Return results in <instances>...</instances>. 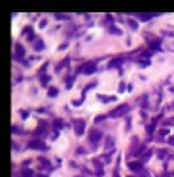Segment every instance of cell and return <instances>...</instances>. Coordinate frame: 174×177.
<instances>
[{
  "mask_svg": "<svg viewBox=\"0 0 174 177\" xmlns=\"http://www.w3.org/2000/svg\"><path fill=\"white\" fill-rule=\"evenodd\" d=\"M128 105H118L116 109L111 111V114H109V118H120V116H125L127 112H128Z\"/></svg>",
  "mask_w": 174,
  "mask_h": 177,
  "instance_id": "cell-1",
  "label": "cell"
},
{
  "mask_svg": "<svg viewBox=\"0 0 174 177\" xmlns=\"http://www.w3.org/2000/svg\"><path fill=\"white\" fill-rule=\"evenodd\" d=\"M95 70H97V61H88L86 65L81 67V72H83V74H93Z\"/></svg>",
  "mask_w": 174,
  "mask_h": 177,
  "instance_id": "cell-2",
  "label": "cell"
},
{
  "mask_svg": "<svg viewBox=\"0 0 174 177\" xmlns=\"http://www.w3.org/2000/svg\"><path fill=\"white\" fill-rule=\"evenodd\" d=\"M84 121L83 119H77L74 121V132H76V135H83V132H84Z\"/></svg>",
  "mask_w": 174,
  "mask_h": 177,
  "instance_id": "cell-3",
  "label": "cell"
},
{
  "mask_svg": "<svg viewBox=\"0 0 174 177\" xmlns=\"http://www.w3.org/2000/svg\"><path fill=\"white\" fill-rule=\"evenodd\" d=\"M28 147H30V149H42V151H44V149H46V144H44L42 140H30V142H28Z\"/></svg>",
  "mask_w": 174,
  "mask_h": 177,
  "instance_id": "cell-4",
  "label": "cell"
},
{
  "mask_svg": "<svg viewBox=\"0 0 174 177\" xmlns=\"http://www.w3.org/2000/svg\"><path fill=\"white\" fill-rule=\"evenodd\" d=\"M102 138V132H98V130H92V133H90V142L92 144H95Z\"/></svg>",
  "mask_w": 174,
  "mask_h": 177,
  "instance_id": "cell-5",
  "label": "cell"
},
{
  "mask_svg": "<svg viewBox=\"0 0 174 177\" xmlns=\"http://www.w3.org/2000/svg\"><path fill=\"white\" fill-rule=\"evenodd\" d=\"M23 55H25V49H23L21 46H16V55H14L16 60H21V58H23Z\"/></svg>",
  "mask_w": 174,
  "mask_h": 177,
  "instance_id": "cell-6",
  "label": "cell"
},
{
  "mask_svg": "<svg viewBox=\"0 0 174 177\" xmlns=\"http://www.w3.org/2000/svg\"><path fill=\"white\" fill-rule=\"evenodd\" d=\"M34 46H35V47H34L35 51H42V49H44V42H42V40H35Z\"/></svg>",
  "mask_w": 174,
  "mask_h": 177,
  "instance_id": "cell-7",
  "label": "cell"
},
{
  "mask_svg": "<svg viewBox=\"0 0 174 177\" xmlns=\"http://www.w3.org/2000/svg\"><path fill=\"white\" fill-rule=\"evenodd\" d=\"M128 168H132V170H141V163H137V161H130V163H128Z\"/></svg>",
  "mask_w": 174,
  "mask_h": 177,
  "instance_id": "cell-8",
  "label": "cell"
},
{
  "mask_svg": "<svg viewBox=\"0 0 174 177\" xmlns=\"http://www.w3.org/2000/svg\"><path fill=\"white\" fill-rule=\"evenodd\" d=\"M153 18V14H139V20L141 21H148V20H151Z\"/></svg>",
  "mask_w": 174,
  "mask_h": 177,
  "instance_id": "cell-9",
  "label": "cell"
},
{
  "mask_svg": "<svg viewBox=\"0 0 174 177\" xmlns=\"http://www.w3.org/2000/svg\"><path fill=\"white\" fill-rule=\"evenodd\" d=\"M113 144H115V140H113V138H107V140H106V149L113 147Z\"/></svg>",
  "mask_w": 174,
  "mask_h": 177,
  "instance_id": "cell-10",
  "label": "cell"
},
{
  "mask_svg": "<svg viewBox=\"0 0 174 177\" xmlns=\"http://www.w3.org/2000/svg\"><path fill=\"white\" fill-rule=\"evenodd\" d=\"M48 95H49V97H57V95H58V90H57V88L49 90V93H48Z\"/></svg>",
  "mask_w": 174,
  "mask_h": 177,
  "instance_id": "cell-11",
  "label": "cell"
},
{
  "mask_svg": "<svg viewBox=\"0 0 174 177\" xmlns=\"http://www.w3.org/2000/svg\"><path fill=\"white\" fill-rule=\"evenodd\" d=\"M25 34H26V35L32 39V28H30V26H28V28H25Z\"/></svg>",
  "mask_w": 174,
  "mask_h": 177,
  "instance_id": "cell-12",
  "label": "cell"
},
{
  "mask_svg": "<svg viewBox=\"0 0 174 177\" xmlns=\"http://www.w3.org/2000/svg\"><path fill=\"white\" fill-rule=\"evenodd\" d=\"M158 156H160V158H165V156H169V153H165V151H160V153H158Z\"/></svg>",
  "mask_w": 174,
  "mask_h": 177,
  "instance_id": "cell-13",
  "label": "cell"
},
{
  "mask_svg": "<svg viewBox=\"0 0 174 177\" xmlns=\"http://www.w3.org/2000/svg\"><path fill=\"white\" fill-rule=\"evenodd\" d=\"M48 81H49L48 76H42V84H48Z\"/></svg>",
  "mask_w": 174,
  "mask_h": 177,
  "instance_id": "cell-14",
  "label": "cell"
},
{
  "mask_svg": "<svg viewBox=\"0 0 174 177\" xmlns=\"http://www.w3.org/2000/svg\"><path fill=\"white\" fill-rule=\"evenodd\" d=\"M23 177H32V172H30V170H26V172H25V176Z\"/></svg>",
  "mask_w": 174,
  "mask_h": 177,
  "instance_id": "cell-15",
  "label": "cell"
},
{
  "mask_svg": "<svg viewBox=\"0 0 174 177\" xmlns=\"http://www.w3.org/2000/svg\"><path fill=\"white\" fill-rule=\"evenodd\" d=\"M113 177H120V174H118V172H115V174H113Z\"/></svg>",
  "mask_w": 174,
  "mask_h": 177,
  "instance_id": "cell-16",
  "label": "cell"
},
{
  "mask_svg": "<svg viewBox=\"0 0 174 177\" xmlns=\"http://www.w3.org/2000/svg\"><path fill=\"white\" fill-rule=\"evenodd\" d=\"M128 177H134V176H128Z\"/></svg>",
  "mask_w": 174,
  "mask_h": 177,
  "instance_id": "cell-17",
  "label": "cell"
}]
</instances>
